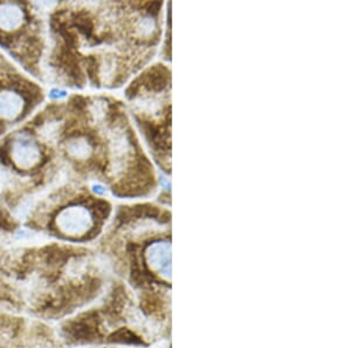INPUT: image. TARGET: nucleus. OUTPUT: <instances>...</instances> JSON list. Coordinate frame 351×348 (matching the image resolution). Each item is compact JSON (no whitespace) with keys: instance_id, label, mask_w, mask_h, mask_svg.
I'll list each match as a JSON object with an SVG mask.
<instances>
[{"instance_id":"f257e3e1","label":"nucleus","mask_w":351,"mask_h":348,"mask_svg":"<svg viewBox=\"0 0 351 348\" xmlns=\"http://www.w3.org/2000/svg\"><path fill=\"white\" fill-rule=\"evenodd\" d=\"M157 185L125 104L112 96L54 99L0 139V202L8 208L59 194L132 200Z\"/></svg>"},{"instance_id":"f03ea898","label":"nucleus","mask_w":351,"mask_h":348,"mask_svg":"<svg viewBox=\"0 0 351 348\" xmlns=\"http://www.w3.org/2000/svg\"><path fill=\"white\" fill-rule=\"evenodd\" d=\"M44 6V87L120 89L145 69L160 45V3L49 1Z\"/></svg>"},{"instance_id":"7ed1b4c3","label":"nucleus","mask_w":351,"mask_h":348,"mask_svg":"<svg viewBox=\"0 0 351 348\" xmlns=\"http://www.w3.org/2000/svg\"><path fill=\"white\" fill-rule=\"evenodd\" d=\"M116 272L137 293L141 313L162 343L171 339V213L152 203L122 205L101 242Z\"/></svg>"},{"instance_id":"20e7f679","label":"nucleus","mask_w":351,"mask_h":348,"mask_svg":"<svg viewBox=\"0 0 351 348\" xmlns=\"http://www.w3.org/2000/svg\"><path fill=\"white\" fill-rule=\"evenodd\" d=\"M38 97L36 81L0 51V139L32 114Z\"/></svg>"}]
</instances>
